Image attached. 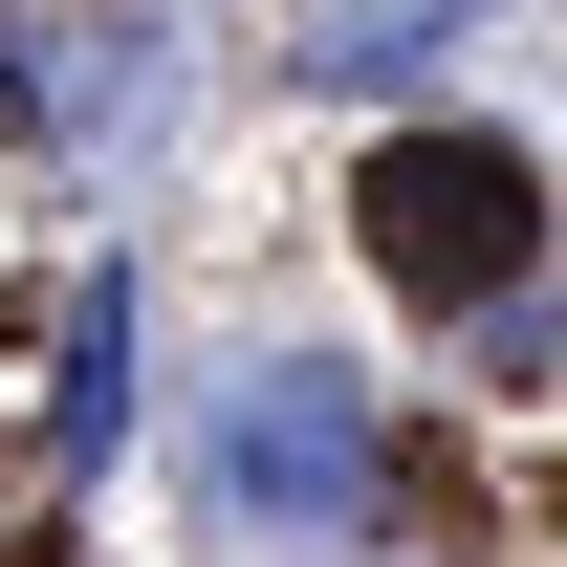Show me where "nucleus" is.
<instances>
[{
  "label": "nucleus",
  "instance_id": "f257e3e1",
  "mask_svg": "<svg viewBox=\"0 0 567 567\" xmlns=\"http://www.w3.org/2000/svg\"><path fill=\"white\" fill-rule=\"evenodd\" d=\"M350 240H371L393 306H524V262H546V175H524L502 132H371Z\"/></svg>",
  "mask_w": 567,
  "mask_h": 567
},
{
  "label": "nucleus",
  "instance_id": "f03ea898",
  "mask_svg": "<svg viewBox=\"0 0 567 567\" xmlns=\"http://www.w3.org/2000/svg\"><path fill=\"white\" fill-rule=\"evenodd\" d=\"M218 481L262 502V524H350V481H371V415L328 393V371H262V393L218 415Z\"/></svg>",
  "mask_w": 567,
  "mask_h": 567
},
{
  "label": "nucleus",
  "instance_id": "7ed1b4c3",
  "mask_svg": "<svg viewBox=\"0 0 567 567\" xmlns=\"http://www.w3.org/2000/svg\"><path fill=\"white\" fill-rule=\"evenodd\" d=\"M110 415H132V284L66 306V458H110Z\"/></svg>",
  "mask_w": 567,
  "mask_h": 567
},
{
  "label": "nucleus",
  "instance_id": "20e7f679",
  "mask_svg": "<svg viewBox=\"0 0 567 567\" xmlns=\"http://www.w3.org/2000/svg\"><path fill=\"white\" fill-rule=\"evenodd\" d=\"M415 44H458V0H350L306 66H328V87H371V66H415Z\"/></svg>",
  "mask_w": 567,
  "mask_h": 567
}]
</instances>
